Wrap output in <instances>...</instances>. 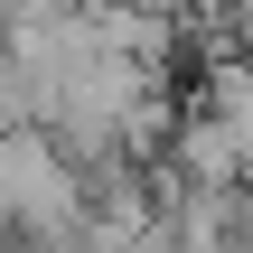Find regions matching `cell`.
<instances>
[{"label":"cell","mask_w":253,"mask_h":253,"mask_svg":"<svg viewBox=\"0 0 253 253\" xmlns=\"http://www.w3.org/2000/svg\"><path fill=\"white\" fill-rule=\"evenodd\" d=\"M122 253H188V244H178V235H169V216H160V225H141V235H131Z\"/></svg>","instance_id":"cell-1"},{"label":"cell","mask_w":253,"mask_h":253,"mask_svg":"<svg viewBox=\"0 0 253 253\" xmlns=\"http://www.w3.org/2000/svg\"><path fill=\"white\" fill-rule=\"evenodd\" d=\"M9 19H56V9H75V0H0Z\"/></svg>","instance_id":"cell-2"}]
</instances>
